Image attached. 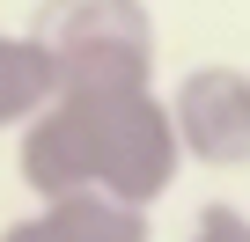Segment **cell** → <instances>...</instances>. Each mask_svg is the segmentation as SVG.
I'll list each match as a JSON object with an SVG mask.
<instances>
[{
    "label": "cell",
    "instance_id": "6da1fadb",
    "mask_svg": "<svg viewBox=\"0 0 250 242\" xmlns=\"http://www.w3.org/2000/svg\"><path fill=\"white\" fill-rule=\"evenodd\" d=\"M184 169L162 88H59L44 117L15 132V176L37 205L110 191L125 205H162Z\"/></svg>",
    "mask_w": 250,
    "mask_h": 242
},
{
    "label": "cell",
    "instance_id": "7a4b0ae2",
    "mask_svg": "<svg viewBox=\"0 0 250 242\" xmlns=\"http://www.w3.org/2000/svg\"><path fill=\"white\" fill-rule=\"evenodd\" d=\"M30 37L52 52L59 88H155L147 0H37Z\"/></svg>",
    "mask_w": 250,
    "mask_h": 242
},
{
    "label": "cell",
    "instance_id": "3957f363",
    "mask_svg": "<svg viewBox=\"0 0 250 242\" xmlns=\"http://www.w3.org/2000/svg\"><path fill=\"white\" fill-rule=\"evenodd\" d=\"M169 125L184 140V162H199V169H250V66L206 59V66L177 74Z\"/></svg>",
    "mask_w": 250,
    "mask_h": 242
},
{
    "label": "cell",
    "instance_id": "277c9868",
    "mask_svg": "<svg viewBox=\"0 0 250 242\" xmlns=\"http://www.w3.org/2000/svg\"><path fill=\"white\" fill-rule=\"evenodd\" d=\"M59 95V66L30 30H0V132H22Z\"/></svg>",
    "mask_w": 250,
    "mask_h": 242
},
{
    "label": "cell",
    "instance_id": "5b68a950",
    "mask_svg": "<svg viewBox=\"0 0 250 242\" xmlns=\"http://www.w3.org/2000/svg\"><path fill=\"white\" fill-rule=\"evenodd\" d=\"M44 213H52V227L66 242H155L147 205H125L110 191H74V198H52Z\"/></svg>",
    "mask_w": 250,
    "mask_h": 242
},
{
    "label": "cell",
    "instance_id": "8992f818",
    "mask_svg": "<svg viewBox=\"0 0 250 242\" xmlns=\"http://www.w3.org/2000/svg\"><path fill=\"white\" fill-rule=\"evenodd\" d=\"M184 242H250V213L228 205V198H206V205L191 213V235H184Z\"/></svg>",
    "mask_w": 250,
    "mask_h": 242
},
{
    "label": "cell",
    "instance_id": "52a82bcc",
    "mask_svg": "<svg viewBox=\"0 0 250 242\" xmlns=\"http://www.w3.org/2000/svg\"><path fill=\"white\" fill-rule=\"evenodd\" d=\"M0 242H66V235H59V227H52V213L37 205V213H22V220L0 227Z\"/></svg>",
    "mask_w": 250,
    "mask_h": 242
}]
</instances>
